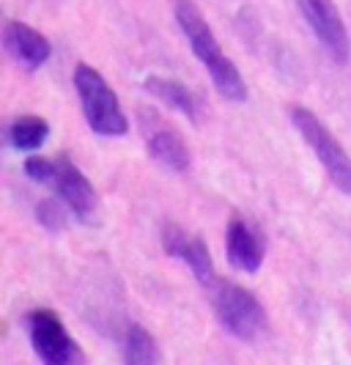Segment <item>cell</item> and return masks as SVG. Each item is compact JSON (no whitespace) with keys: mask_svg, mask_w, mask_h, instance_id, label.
<instances>
[{"mask_svg":"<svg viewBox=\"0 0 351 365\" xmlns=\"http://www.w3.org/2000/svg\"><path fill=\"white\" fill-rule=\"evenodd\" d=\"M74 88L83 105V115L88 127L102 138H124L130 132V121L121 110L118 96L108 86V80L88 63L74 66Z\"/></svg>","mask_w":351,"mask_h":365,"instance_id":"7a4b0ae2","label":"cell"},{"mask_svg":"<svg viewBox=\"0 0 351 365\" xmlns=\"http://www.w3.org/2000/svg\"><path fill=\"white\" fill-rule=\"evenodd\" d=\"M50 187L56 190V195L69 206L74 217L85 225H93L99 217V195L88 182V176L69 160V157H56V168L50 176Z\"/></svg>","mask_w":351,"mask_h":365,"instance_id":"8992f818","label":"cell"},{"mask_svg":"<svg viewBox=\"0 0 351 365\" xmlns=\"http://www.w3.org/2000/svg\"><path fill=\"white\" fill-rule=\"evenodd\" d=\"M162 247L170 258L184 261L195 280H201L206 286L214 283V261H211V253L206 247L204 237L189 234L179 222H167L162 228Z\"/></svg>","mask_w":351,"mask_h":365,"instance_id":"9c48e42d","label":"cell"},{"mask_svg":"<svg viewBox=\"0 0 351 365\" xmlns=\"http://www.w3.org/2000/svg\"><path fill=\"white\" fill-rule=\"evenodd\" d=\"M53 168H56V160H50V157H28L25 160V173L38 184L50 182Z\"/></svg>","mask_w":351,"mask_h":365,"instance_id":"2e32d148","label":"cell"},{"mask_svg":"<svg viewBox=\"0 0 351 365\" xmlns=\"http://www.w3.org/2000/svg\"><path fill=\"white\" fill-rule=\"evenodd\" d=\"M3 47L28 72L41 69L50 61V55H53L50 41L41 36L36 28H31L25 22H6V28H3Z\"/></svg>","mask_w":351,"mask_h":365,"instance_id":"8fae6325","label":"cell"},{"mask_svg":"<svg viewBox=\"0 0 351 365\" xmlns=\"http://www.w3.org/2000/svg\"><path fill=\"white\" fill-rule=\"evenodd\" d=\"M28 335L41 365H88L85 351L72 338V332L50 308L28 313Z\"/></svg>","mask_w":351,"mask_h":365,"instance_id":"5b68a950","label":"cell"},{"mask_svg":"<svg viewBox=\"0 0 351 365\" xmlns=\"http://www.w3.org/2000/svg\"><path fill=\"white\" fill-rule=\"evenodd\" d=\"M173 14H176L182 34L189 41L192 55L206 66V72H209V77H211V83L220 91L222 99L244 102L247 99V83H244V77L236 69V63L222 53L220 41L214 38L209 22L201 14V9L195 6V0H173Z\"/></svg>","mask_w":351,"mask_h":365,"instance_id":"6da1fadb","label":"cell"},{"mask_svg":"<svg viewBox=\"0 0 351 365\" xmlns=\"http://www.w3.org/2000/svg\"><path fill=\"white\" fill-rule=\"evenodd\" d=\"M143 124V138H146V148L154 163H159L162 168L173 170V173H184L192 165V154L187 148L184 138L173 127H167L165 121L157 118V113H143L140 118Z\"/></svg>","mask_w":351,"mask_h":365,"instance_id":"ba28073f","label":"cell"},{"mask_svg":"<svg viewBox=\"0 0 351 365\" xmlns=\"http://www.w3.org/2000/svg\"><path fill=\"white\" fill-rule=\"evenodd\" d=\"M143 88L151 96H157L159 102H165L170 110L182 113L187 121H198V108H195V93L187 88L184 83L179 80H170V77H159V74H151L143 80Z\"/></svg>","mask_w":351,"mask_h":365,"instance_id":"7c38bea8","label":"cell"},{"mask_svg":"<svg viewBox=\"0 0 351 365\" xmlns=\"http://www.w3.org/2000/svg\"><path fill=\"white\" fill-rule=\"evenodd\" d=\"M291 124L302 135V140L313 148L315 160L321 163L324 173L330 176V182L343 195H351V157L346 154V148L337 143V138L321 124V118L315 115L313 110L302 108V105L291 108Z\"/></svg>","mask_w":351,"mask_h":365,"instance_id":"277c9868","label":"cell"},{"mask_svg":"<svg viewBox=\"0 0 351 365\" xmlns=\"http://www.w3.org/2000/svg\"><path fill=\"white\" fill-rule=\"evenodd\" d=\"M299 11L308 19L315 38L321 41L324 53L343 66L349 61V36L332 0H299Z\"/></svg>","mask_w":351,"mask_h":365,"instance_id":"52a82bcc","label":"cell"},{"mask_svg":"<svg viewBox=\"0 0 351 365\" xmlns=\"http://www.w3.org/2000/svg\"><path fill=\"white\" fill-rule=\"evenodd\" d=\"M124 365H165L157 338L143 324H132L124 338Z\"/></svg>","mask_w":351,"mask_h":365,"instance_id":"4fadbf2b","label":"cell"},{"mask_svg":"<svg viewBox=\"0 0 351 365\" xmlns=\"http://www.w3.org/2000/svg\"><path fill=\"white\" fill-rule=\"evenodd\" d=\"M66 209H69V206H66L63 201L47 198V201H38L36 217L47 231H61V228L66 225Z\"/></svg>","mask_w":351,"mask_h":365,"instance_id":"9a60e30c","label":"cell"},{"mask_svg":"<svg viewBox=\"0 0 351 365\" xmlns=\"http://www.w3.org/2000/svg\"><path fill=\"white\" fill-rule=\"evenodd\" d=\"M225 256H228V264L239 272L256 274L261 269L266 247H263V239L256 234V228L247 220L231 217L228 231H225Z\"/></svg>","mask_w":351,"mask_h":365,"instance_id":"30bf717a","label":"cell"},{"mask_svg":"<svg viewBox=\"0 0 351 365\" xmlns=\"http://www.w3.org/2000/svg\"><path fill=\"white\" fill-rule=\"evenodd\" d=\"M211 305L220 324L239 341H258L269 329V316L261 299L250 289L231 280L211 283Z\"/></svg>","mask_w":351,"mask_h":365,"instance_id":"3957f363","label":"cell"},{"mask_svg":"<svg viewBox=\"0 0 351 365\" xmlns=\"http://www.w3.org/2000/svg\"><path fill=\"white\" fill-rule=\"evenodd\" d=\"M9 138L19 151H33L50 138V124L41 115H19L9 127Z\"/></svg>","mask_w":351,"mask_h":365,"instance_id":"5bb4252c","label":"cell"}]
</instances>
